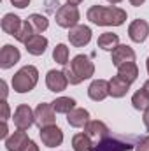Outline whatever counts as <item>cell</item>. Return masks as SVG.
I'll return each instance as SVG.
<instances>
[{
  "label": "cell",
  "mask_w": 149,
  "mask_h": 151,
  "mask_svg": "<svg viewBox=\"0 0 149 151\" xmlns=\"http://www.w3.org/2000/svg\"><path fill=\"white\" fill-rule=\"evenodd\" d=\"M86 18L98 27H121L126 21V11L116 5H91Z\"/></svg>",
  "instance_id": "obj_1"
},
{
  "label": "cell",
  "mask_w": 149,
  "mask_h": 151,
  "mask_svg": "<svg viewBox=\"0 0 149 151\" xmlns=\"http://www.w3.org/2000/svg\"><path fill=\"white\" fill-rule=\"evenodd\" d=\"M65 74L70 84H81L84 79H90L95 74V63L86 55H77L72 58L70 65L65 69Z\"/></svg>",
  "instance_id": "obj_2"
},
{
  "label": "cell",
  "mask_w": 149,
  "mask_h": 151,
  "mask_svg": "<svg viewBox=\"0 0 149 151\" xmlns=\"http://www.w3.org/2000/svg\"><path fill=\"white\" fill-rule=\"evenodd\" d=\"M140 141L137 135H107L95 144L93 151H130Z\"/></svg>",
  "instance_id": "obj_3"
},
{
  "label": "cell",
  "mask_w": 149,
  "mask_h": 151,
  "mask_svg": "<svg viewBox=\"0 0 149 151\" xmlns=\"http://www.w3.org/2000/svg\"><path fill=\"white\" fill-rule=\"evenodd\" d=\"M39 83V70L34 65L21 67L16 74L12 76V90L16 93H28L32 91Z\"/></svg>",
  "instance_id": "obj_4"
},
{
  "label": "cell",
  "mask_w": 149,
  "mask_h": 151,
  "mask_svg": "<svg viewBox=\"0 0 149 151\" xmlns=\"http://www.w3.org/2000/svg\"><path fill=\"white\" fill-rule=\"evenodd\" d=\"M56 25L62 27V28H72L75 25H79V19H81V12L77 9V5H72V4H65L62 5L58 11H56Z\"/></svg>",
  "instance_id": "obj_5"
},
{
  "label": "cell",
  "mask_w": 149,
  "mask_h": 151,
  "mask_svg": "<svg viewBox=\"0 0 149 151\" xmlns=\"http://www.w3.org/2000/svg\"><path fill=\"white\" fill-rule=\"evenodd\" d=\"M12 121L18 130H28L35 123V111H32V107L28 104H19L14 111Z\"/></svg>",
  "instance_id": "obj_6"
},
{
  "label": "cell",
  "mask_w": 149,
  "mask_h": 151,
  "mask_svg": "<svg viewBox=\"0 0 149 151\" xmlns=\"http://www.w3.org/2000/svg\"><path fill=\"white\" fill-rule=\"evenodd\" d=\"M39 135H40V141L46 148H56L63 142V132L58 125H49V127L40 128Z\"/></svg>",
  "instance_id": "obj_7"
},
{
  "label": "cell",
  "mask_w": 149,
  "mask_h": 151,
  "mask_svg": "<svg viewBox=\"0 0 149 151\" xmlns=\"http://www.w3.org/2000/svg\"><path fill=\"white\" fill-rule=\"evenodd\" d=\"M54 121H56V111L53 109V104L40 102L35 107V125L39 128H44V127L54 125Z\"/></svg>",
  "instance_id": "obj_8"
},
{
  "label": "cell",
  "mask_w": 149,
  "mask_h": 151,
  "mask_svg": "<svg viewBox=\"0 0 149 151\" xmlns=\"http://www.w3.org/2000/svg\"><path fill=\"white\" fill-rule=\"evenodd\" d=\"M67 84H69V79L65 70H49L46 74V86L49 91H54V93H60V91H65L67 90Z\"/></svg>",
  "instance_id": "obj_9"
},
{
  "label": "cell",
  "mask_w": 149,
  "mask_h": 151,
  "mask_svg": "<svg viewBox=\"0 0 149 151\" xmlns=\"http://www.w3.org/2000/svg\"><path fill=\"white\" fill-rule=\"evenodd\" d=\"M69 40L74 47H84L91 40V28L86 25H75L69 30Z\"/></svg>",
  "instance_id": "obj_10"
},
{
  "label": "cell",
  "mask_w": 149,
  "mask_h": 151,
  "mask_svg": "<svg viewBox=\"0 0 149 151\" xmlns=\"http://www.w3.org/2000/svg\"><path fill=\"white\" fill-rule=\"evenodd\" d=\"M149 35V23L146 19H133L128 27V37L137 44H142Z\"/></svg>",
  "instance_id": "obj_11"
},
{
  "label": "cell",
  "mask_w": 149,
  "mask_h": 151,
  "mask_svg": "<svg viewBox=\"0 0 149 151\" xmlns=\"http://www.w3.org/2000/svg\"><path fill=\"white\" fill-rule=\"evenodd\" d=\"M21 58V53L18 47H14L12 44H5L0 51V69L7 70L11 67H14Z\"/></svg>",
  "instance_id": "obj_12"
},
{
  "label": "cell",
  "mask_w": 149,
  "mask_h": 151,
  "mask_svg": "<svg viewBox=\"0 0 149 151\" xmlns=\"http://www.w3.org/2000/svg\"><path fill=\"white\" fill-rule=\"evenodd\" d=\"M109 95H111L109 93V81H105V79H95L88 86V97L93 102H102Z\"/></svg>",
  "instance_id": "obj_13"
},
{
  "label": "cell",
  "mask_w": 149,
  "mask_h": 151,
  "mask_svg": "<svg viewBox=\"0 0 149 151\" xmlns=\"http://www.w3.org/2000/svg\"><path fill=\"white\" fill-rule=\"evenodd\" d=\"M111 62L114 67H119V65L128 63V62H135V51L126 44H119L111 53Z\"/></svg>",
  "instance_id": "obj_14"
},
{
  "label": "cell",
  "mask_w": 149,
  "mask_h": 151,
  "mask_svg": "<svg viewBox=\"0 0 149 151\" xmlns=\"http://www.w3.org/2000/svg\"><path fill=\"white\" fill-rule=\"evenodd\" d=\"M28 135L25 130H16L5 139V150L7 151H23L25 146L28 144Z\"/></svg>",
  "instance_id": "obj_15"
},
{
  "label": "cell",
  "mask_w": 149,
  "mask_h": 151,
  "mask_svg": "<svg viewBox=\"0 0 149 151\" xmlns=\"http://www.w3.org/2000/svg\"><path fill=\"white\" fill-rule=\"evenodd\" d=\"M47 44H49V40L44 37L42 34H34L32 37L25 42V47H27V51H28L30 55H34V56H40V55L46 53Z\"/></svg>",
  "instance_id": "obj_16"
},
{
  "label": "cell",
  "mask_w": 149,
  "mask_h": 151,
  "mask_svg": "<svg viewBox=\"0 0 149 151\" xmlns=\"http://www.w3.org/2000/svg\"><path fill=\"white\" fill-rule=\"evenodd\" d=\"M84 134H88L90 137H97L100 141V139L111 135V130H109V127L104 121H100V119H90L86 123V127H84Z\"/></svg>",
  "instance_id": "obj_17"
},
{
  "label": "cell",
  "mask_w": 149,
  "mask_h": 151,
  "mask_svg": "<svg viewBox=\"0 0 149 151\" xmlns=\"http://www.w3.org/2000/svg\"><path fill=\"white\" fill-rule=\"evenodd\" d=\"M23 27V19L19 16H16L14 12H7L4 18H2V30L9 35H18V32L21 30Z\"/></svg>",
  "instance_id": "obj_18"
},
{
  "label": "cell",
  "mask_w": 149,
  "mask_h": 151,
  "mask_svg": "<svg viewBox=\"0 0 149 151\" xmlns=\"http://www.w3.org/2000/svg\"><path fill=\"white\" fill-rule=\"evenodd\" d=\"M67 121L74 128H84L86 123L90 121V113H88V109L75 107V109H72L70 113L67 114Z\"/></svg>",
  "instance_id": "obj_19"
},
{
  "label": "cell",
  "mask_w": 149,
  "mask_h": 151,
  "mask_svg": "<svg viewBox=\"0 0 149 151\" xmlns=\"http://www.w3.org/2000/svg\"><path fill=\"white\" fill-rule=\"evenodd\" d=\"M130 86L132 84L128 81H125L119 76H114L111 81H109V93H111V97H114V99H121V97H125L128 93Z\"/></svg>",
  "instance_id": "obj_20"
},
{
  "label": "cell",
  "mask_w": 149,
  "mask_h": 151,
  "mask_svg": "<svg viewBox=\"0 0 149 151\" xmlns=\"http://www.w3.org/2000/svg\"><path fill=\"white\" fill-rule=\"evenodd\" d=\"M117 76L123 77L125 81H128L130 84L135 83L137 77H139V67H137V63H135V62H128V63L119 65V67H117Z\"/></svg>",
  "instance_id": "obj_21"
},
{
  "label": "cell",
  "mask_w": 149,
  "mask_h": 151,
  "mask_svg": "<svg viewBox=\"0 0 149 151\" xmlns=\"http://www.w3.org/2000/svg\"><path fill=\"white\" fill-rule=\"evenodd\" d=\"M72 148H74V151H93L95 144H93L91 137L82 132V134H75L72 137Z\"/></svg>",
  "instance_id": "obj_22"
},
{
  "label": "cell",
  "mask_w": 149,
  "mask_h": 151,
  "mask_svg": "<svg viewBox=\"0 0 149 151\" xmlns=\"http://www.w3.org/2000/svg\"><path fill=\"white\" fill-rule=\"evenodd\" d=\"M51 104H53V109L60 114H69L72 109H75V100L72 97H58Z\"/></svg>",
  "instance_id": "obj_23"
},
{
  "label": "cell",
  "mask_w": 149,
  "mask_h": 151,
  "mask_svg": "<svg viewBox=\"0 0 149 151\" xmlns=\"http://www.w3.org/2000/svg\"><path fill=\"white\" fill-rule=\"evenodd\" d=\"M119 46V37L117 34H112V32H105L98 37V47L104 49V51H114L116 47Z\"/></svg>",
  "instance_id": "obj_24"
},
{
  "label": "cell",
  "mask_w": 149,
  "mask_h": 151,
  "mask_svg": "<svg viewBox=\"0 0 149 151\" xmlns=\"http://www.w3.org/2000/svg\"><path fill=\"white\" fill-rule=\"evenodd\" d=\"M27 21L30 23V27L34 28L35 34H42V32H46L47 27H49V19H47L46 16H42V14H37V12L30 14V16L27 18Z\"/></svg>",
  "instance_id": "obj_25"
},
{
  "label": "cell",
  "mask_w": 149,
  "mask_h": 151,
  "mask_svg": "<svg viewBox=\"0 0 149 151\" xmlns=\"http://www.w3.org/2000/svg\"><path fill=\"white\" fill-rule=\"evenodd\" d=\"M132 106H133V109H137V111H146L149 107V95L142 90V88L133 93V97H132Z\"/></svg>",
  "instance_id": "obj_26"
},
{
  "label": "cell",
  "mask_w": 149,
  "mask_h": 151,
  "mask_svg": "<svg viewBox=\"0 0 149 151\" xmlns=\"http://www.w3.org/2000/svg\"><path fill=\"white\" fill-rule=\"evenodd\" d=\"M53 60L58 65L67 67L69 65V47L65 44H56V47L53 49Z\"/></svg>",
  "instance_id": "obj_27"
},
{
  "label": "cell",
  "mask_w": 149,
  "mask_h": 151,
  "mask_svg": "<svg viewBox=\"0 0 149 151\" xmlns=\"http://www.w3.org/2000/svg\"><path fill=\"white\" fill-rule=\"evenodd\" d=\"M34 34H35V32H34V28H32V27H30V23L25 19V21H23V27H21V30L18 32V35H16L14 39H16L18 42H23V44H25V42L32 37Z\"/></svg>",
  "instance_id": "obj_28"
},
{
  "label": "cell",
  "mask_w": 149,
  "mask_h": 151,
  "mask_svg": "<svg viewBox=\"0 0 149 151\" xmlns=\"http://www.w3.org/2000/svg\"><path fill=\"white\" fill-rule=\"evenodd\" d=\"M135 151H149V135L142 137V139L135 144Z\"/></svg>",
  "instance_id": "obj_29"
},
{
  "label": "cell",
  "mask_w": 149,
  "mask_h": 151,
  "mask_svg": "<svg viewBox=\"0 0 149 151\" xmlns=\"http://www.w3.org/2000/svg\"><path fill=\"white\" fill-rule=\"evenodd\" d=\"M0 107H2V121L7 123V119L11 118V116H9V114H11V109H9L7 100H2V102H0Z\"/></svg>",
  "instance_id": "obj_30"
},
{
  "label": "cell",
  "mask_w": 149,
  "mask_h": 151,
  "mask_svg": "<svg viewBox=\"0 0 149 151\" xmlns=\"http://www.w3.org/2000/svg\"><path fill=\"white\" fill-rule=\"evenodd\" d=\"M11 4H12L14 7H18V9H25V7L30 4V0H11Z\"/></svg>",
  "instance_id": "obj_31"
},
{
  "label": "cell",
  "mask_w": 149,
  "mask_h": 151,
  "mask_svg": "<svg viewBox=\"0 0 149 151\" xmlns=\"http://www.w3.org/2000/svg\"><path fill=\"white\" fill-rule=\"evenodd\" d=\"M23 151H40V150H39L37 142H35V141H32V139H30V141H28V144H27V146H25V150H23Z\"/></svg>",
  "instance_id": "obj_32"
},
{
  "label": "cell",
  "mask_w": 149,
  "mask_h": 151,
  "mask_svg": "<svg viewBox=\"0 0 149 151\" xmlns=\"http://www.w3.org/2000/svg\"><path fill=\"white\" fill-rule=\"evenodd\" d=\"M7 137H9V128H7V123H4V121H2V132H0V139H4V141H5Z\"/></svg>",
  "instance_id": "obj_33"
},
{
  "label": "cell",
  "mask_w": 149,
  "mask_h": 151,
  "mask_svg": "<svg viewBox=\"0 0 149 151\" xmlns=\"http://www.w3.org/2000/svg\"><path fill=\"white\" fill-rule=\"evenodd\" d=\"M0 88H2V100H5L7 99V83L5 81H0Z\"/></svg>",
  "instance_id": "obj_34"
},
{
  "label": "cell",
  "mask_w": 149,
  "mask_h": 151,
  "mask_svg": "<svg viewBox=\"0 0 149 151\" xmlns=\"http://www.w3.org/2000/svg\"><path fill=\"white\" fill-rule=\"evenodd\" d=\"M142 121H144V125H146V128L149 130V107L144 111V116H142Z\"/></svg>",
  "instance_id": "obj_35"
},
{
  "label": "cell",
  "mask_w": 149,
  "mask_h": 151,
  "mask_svg": "<svg viewBox=\"0 0 149 151\" xmlns=\"http://www.w3.org/2000/svg\"><path fill=\"white\" fill-rule=\"evenodd\" d=\"M144 2H146V0H130V4H132L133 7H140Z\"/></svg>",
  "instance_id": "obj_36"
},
{
  "label": "cell",
  "mask_w": 149,
  "mask_h": 151,
  "mask_svg": "<svg viewBox=\"0 0 149 151\" xmlns=\"http://www.w3.org/2000/svg\"><path fill=\"white\" fill-rule=\"evenodd\" d=\"M142 90H144V91H146V93L149 95V79L146 81V83H144V86H142Z\"/></svg>",
  "instance_id": "obj_37"
},
{
  "label": "cell",
  "mask_w": 149,
  "mask_h": 151,
  "mask_svg": "<svg viewBox=\"0 0 149 151\" xmlns=\"http://www.w3.org/2000/svg\"><path fill=\"white\" fill-rule=\"evenodd\" d=\"M81 2H84V0H67V4H72V5H79Z\"/></svg>",
  "instance_id": "obj_38"
},
{
  "label": "cell",
  "mask_w": 149,
  "mask_h": 151,
  "mask_svg": "<svg viewBox=\"0 0 149 151\" xmlns=\"http://www.w3.org/2000/svg\"><path fill=\"white\" fill-rule=\"evenodd\" d=\"M109 4H112V5H116V4H119V2H123V0H107Z\"/></svg>",
  "instance_id": "obj_39"
},
{
  "label": "cell",
  "mask_w": 149,
  "mask_h": 151,
  "mask_svg": "<svg viewBox=\"0 0 149 151\" xmlns=\"http://www.w3.org/2000/svg\"><path fill=\"white\" fill-rule=\"evenodd\" d=\"M146 69H148V74H149V58L146 60Z\"/></svg>",
  "instance_id": "obj_40"
}]
</instances>
